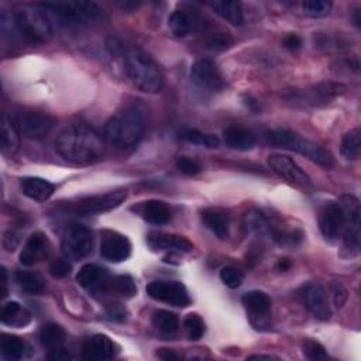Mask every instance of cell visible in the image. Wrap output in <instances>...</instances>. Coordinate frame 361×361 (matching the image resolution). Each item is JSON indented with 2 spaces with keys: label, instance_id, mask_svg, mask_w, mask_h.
I'll use <instances>...</instances> for the list:
<instances>
[{
  "label": "cell",
  "instance_id": "19",
  "mask_svg": "<svg viewBox=\"0 0 361 361\" xmlns=\"http://www.w3.org/2000/svg\"><path fill=\"white\" fill-rule=\"evenodd\" d=\"M303 302L309 312L320 319V320H329L331 316V309L326 296V290L319 283H309L305 286L302 292Z\"/></svg>",
  "mask_w": 361,
  "mask_h": 361
},
{
  "label": "cell",
  "instance_id": "40",
  "mask_svg": "<svg viewBox=\"0 0 361 361\" xmlns=\"http://www.w3.org/2000/svg\"><path fill=\"white\" fill-rule=\"evenodd\" d=\"M331 10V3L326 0H307L303 3V11L309 17H323Z\"/></svg>",
  "mask_w": 361,
  "mask_h": 361
},
{
  "label": "cell",
  "instance_id": "33",
  "mask_svg": "<svg viewBox=\"0 0 361 361\" xmlns=\"http://www.w3.org/2000/svg\"><path fill=\"white\" fill-rule=\"evenodd\" d=\"M361 151V131L360 128L350 130L341 140L340 152L347 161H355Z\"/></svg>",
  "mask_w": 361,
  "mask_h": 361
},
{
  "label": "cell",
  "instance_id": "2",
  "mask_svg": "<svg viewBox=\"0 0 361 361\" xmlns=\"http://www.w3.org/2000/svg\"><path fill=\"white\" fill-rule=\"evenodd\" d=\"M123 66L128 80L144 93H158L164 76L157 62L145 52L131 48L123 54Z\"/></svg>",
  "mask_w": 361,
  "mask_h": 361
},
{
  "label": "cell",
  "instance_id": "3",
  "mask_svg": "<svg viewBox=\"0 0 361 361\" xmlns=\"http://www.w3.org/2000/svg\"><path fill=\"white\" fill-rule=\"evenodd\" d=\"M144 130L145 120L142 113L135 107H128L107 121L104 140L116 148H131L140 142Z\"/></svg>",
  "mask_w": 361,
  "mask_h": 361
},
{
  "label": "cell",
  "instance_id": "26",
  "mask_svg": "<svg viewBox=\"0 0 361 361\" xmlns=\"http://www.w3.org/2000/svg\"><path fill=\"white\" fill-rule=\"evenodd\" d=\"M202 220L203 223L220 238L224 240L228 237V227L230 220L226 212L217 207H209L202 212Z\"/></svg>",
  "mask_w": 361,
  "mask_h": 361
},
{
  "label": "cell",
  "instance_id": "6",
  "mask_svg": "<svg viewBox=\"0 0 361 361\" xmlns=\"http://www.w3.org/2000/svg\"><path fill=\"white\" fill-rule=\"evenodd\" d=\"M265 138L268 144L279 148L292 149L324 168L333 166V158L326 149H323L320 145L314 144L313 141L303 138L289 130H285V128L271 130L267 133Z\"/></svg>",
  "mask_w": 361,
  "mask_h": 361
},
{
  "label": "cell",
  "instance_id": "41",
  "mask_svg": "<svg viewBox=\"0 0 361 361\" xmlns=\"http://www.w3.org/2000/svg\"><path fill=\"white\" fill-rule=\"evenodd\" d=\"M220 279L226 286L235 289V288L241 286V283L244 282V274L241 271H238L237 268L224 267L220 271Z\"/></svg>",
  "mask_w": 361,
  "mask_h": 361
},
{
  "label": "cell",
  "instance_id": "13",
  "mask_svg": "<svg viewBox=\"0 0 361 361\" xmlns=\"http://www.w3.org/2000/svg\"><path fill=\"white\" fill-rule=\"evenodd\" d=\"M127 197L126 189H117L104 195H94L79 200L75 206V212L79 214H96L110 212L118 207Z\"/></svg>",
  "mask_w": 361,
  "mask_h": 361
},
{
  "label": "cell",
  "instance_id": "42",
  "mask_svg": "<svg viewBox=\"0 0 361 361\" xmlns=\"http://www.w3.org/2000/svg\"><path fill=\"white\" fill-rule=\"evenodd\" d=\"M176 168L179 172L188 175V176H193L202 172V165L193 159V158H188V157H180L176 159Z\"/></svg>",
  "mask_w": 361,
  "mask_h": 361
},
{
  "label": "cell",
  "instance_id": "43",
  "mask_svg": "<svg viewBox=\"0 0 361 361\" xmlns=\"http://www.w3.org/2000/svg\"><path fill=\"white\" fill-rule=\"evenodd\" d=\"M233 45V38L230 34L227 32H214L213 35H210V38L207 39V47L210 49H216V51H223L227 49Z\"/></svg>",
  "mask_w": 361,
  "mask_h": 361
},
{
  "label": "cell",
  "instance_id": "9",
  "mask_svg": "<svg viewBox=\"0 0 361 361\" xmlns=\"http://www.w3.org/2000/svg\"><path fill=\"white\" fill-rule=\"evenodd\" d=\"M63 252L73 259H80L89 255L93 250V235L92 231L79 223H72L68 226L62 240Z\"/></svg>",
  "mask_w": 361,
  "mask_h": 361
},
{
  "label": "cell",
  "instance_id": "15",
  "mask_svg": "<svg viewBox=\"0 0 361 361\" xmlns=\"http://www.w3.org/2000/svg\"><path fill=\"white\" fill-rule=\"evenodd\" d=\"M100 240V255L110 262L126 261L131 254L130 240L117 231L103 230Z\"/></svg>",
  "mask_w": 361,
  "mask_h": 361
},
{
  "label": "cell",
  "instance_id": "22",
  "mask_svg": "<svg viewBox=\"0 0 361 361\" xmlns=\"http://www.w3.org/2000/svg\"><path fill=\"white\" fill-rule=\"evenodd\" d=\"M168 27L176 37H185L190 31L203 27L202 18L190 10H175L168 18Z\"/></svg>",
  "mask_w": 361,
  "mask_h": 361
},
{
  "label": "cell",
  "instance_id": "38",
  "mask_svg": "<svg viewBox=\"0 0 361 361\" xmlns=\"http://www.w3.org/2000/svg\"><path fill=\"white\" fill-rule=\"evenodd\" d=\"M182 137L192 144L203 145L206 148H216V147H219V142H220L216 135L204 134L199 130H186L182 133Z\"/></svg>",
  "mask_w": 361,
  "mask_h": 361
},
{
  "label": "cell",
  "instance_id": "51",
  "mask_svg": "<svg viewBox=\"0 0 361 361\" xmlns=\"http://www.w3.org/2000/svg\"><path fill=\"white\" fill-rule=\"evenodd\" d=\"M251 110H254V111H258L259 109H261V106H259V103L255 100V99H252V97H245V102H244Z\"/></svg>",
  "mask_w": 361,
  "mask_h": 361
},
{
  "label": "cell",
  "instance_id": "23",
  "mask_svg": "<svg viewBox=\"0 0 361 361\" xmlns=\"http://www.w3.org/2000/svg\"><path fill=\"white\" fill-rule=\"evenodd\" d=\"M223 140L226 145H228L233 149L238 151H247L251 149L255 144V135L251 130H248L244 126L233 124L223 130Z\"/></svg>",
  "mask_w": 361,
  "mask_h": 361
},
{
  "label": "cell",
  "instance_id": "20",
  "mask_svg": "<svg viewBox=\"0 0 361 361\" xmlns=\"http://www.w3.org/2000/svg\"><path fill=\"white\" fill-rule=\"evenodd\" d=\"M117 354V347L106 334H94L89 337L82 348L85 360H110Z\"/></svg>",
  "mask_w": 361,
  "mask_h": 361
},
{
  "label": "cell",
  "instance_id": "8",
  "mask_svg": "<svg viewBox=\"0 0 361 361\" xmlns=\"http://www.w3.org/2000/svg\"><path fill=\"white\" fill-rule=\"evenodd\" d=\"M268 165L276 175L292 186L302 190H310L313 188L312 179L290 157L283 154H272L268 157Z\"/></svg>",
  "mask_w": 361,
  "mask_h": 361
},
{
  "label": "cell",
  "instance_id": "14",
  "mask_svg": "<svg viewBox=\"0 0 361 361\" xmlns=\"http://www.w3.org/2000/svg\"><path fill=\"white\" fill-rule=\"evenodd\" d=\"M76 282L93 296L110 292V274L96 264H85L76 274Z\"/></svg>",
  "mask_w": 361,
  "mask_h": 361
},
{
  "label": "cell",
  "instance_id": "50",
  "mask_svg": "<svg viewBox=\"0 0 361 361\" xmlns=\"http://www.w3.org/2000/svg\"><path fill=\"white\" fill-rule=\"evenodd\" d=\"M118 6L121 8H124V10H133V8H137L140 6V1H130V0H127V1H120Z\"/></svg>",
  "mask_w": 361,
  "mask_h": 361
},
{
  "label": "cell",
  "instance_id": "29",
  "mask_svg": "<svg viewBox=\"0 0 361 361\" xmlns=\"http://www.w3.org/2000/svg\"><path fill=\"white\" fill-rule=\"evenodd\" d=\"M241 302L244 307L255 316H267L271 312V299L261 290H250L243 295Z\"/></svg>",
  "mask_w": 361,
  "mask_h": 361
},
{
  "label": "cell",
  "instance_id": "11",
  "mask_svg": "<svg viewBox=\"0 0 361 361\" xmlns=\"http://www.w3.org/2000/svg\"><path fill=\"white\" fill-rule=\"evenodd\" d=\"M149 298L178 306L186 307L190 303V296L183 283L178 281H152L145 288Z\"/></svg>",
  "mask_w": 361,
  "mask_h": 361
},
{
  "label": "cell",
  "instance_id": "45",
  "mask_svg": "<svg viewBox=\"0 0 361 361\" xmlns=\"http://www.w3.org/2000/svg\"><path fill=\"white\" fill-rule=\"evenodd\" d=\"M333 299H334V305L337 307H341L345 303V300H347V290L338 282L333 283Z\"/></svg>",
  "mask_w": 361,
  "mask_h": 361
},
{
  "label": "cell",
  "instance_id": "46",
  "mask_svg": "<svg viewBox=\"0 0 361 361\" xmlns=\"http://www.w3.org/2000/svg\"><path fill=\"white\" fill-rule=\"evenodd\" d=\"M283 45H285L288 49H290V51H296V49H299V48L302 47V39H300V37L296 35V34H289V35L285 37Z\"/></svg>",
  "mask_w": 361,
  "mask_h": 361
},
{
  "label": "cell",
  "instance_id": "10",
  "mask_svg": "<svg viewBox=\"0 0 361 361\" xmlns=\"http://www.w3.org/2000/svg\"><path fill=\"white\" fill-rule=\"evenodd\" d=\"M13 124L16 126L20 135L31 140H39L52 130L55 126V118L45 113L24 111L14 117Z\"/></svg>",
  "mask_w": 361,
  "mask_h": 361
},
{
  "label": "cell",
  "instance_id": "44",
  "mask_svg": "<svg viewBox=\"0 0 361 361\" xmlns=\"http://www.w3.org/2000/svg\"><path fill=\"white\" fill-rule=\"evenodd\" d=\"M71 271H72V264L63 258H58L52 261V264L49 265V272L54 278H65L71 274Z\"/></svg>",
  "mask_w": 361,
  "mask_h": 361
},
{
  "label": "cell",
  "instance_id": "49",
  "mask_svg": "<svg viewBox=\"0 0 361 361\" xmlns=\"http://www.w3.org/2000/svg\"><path fill=\"white\" fill-rule=\"evenodd\" d=\"M159 358H164V360H175L178 358V355L172 351H169L168 348H161V351L157 354Z\"/></svg>",
  "mask_w": 361,
  "mask_h": 361
},
{
  "label": "cell",
  "instance_id": "12",
  "mask_svg": "<svg viewBox=\"0 0 361 361\" xmlns=\"http://www.w3.org/2000/svg\"><path fill=\"white\" fill-rule=\"evenodd\" d=\"M190 79L197 87L209 92H219L226 85V80L217 65L207 58L199 59L192 65Z\"/></svg>",
  "mask_w": 361,
  "mask_h": 361
},
{
  "label": "cell",
  "instance_id": "35",
  "mask_svg": "<svg viewBox=\"0 0 361 361\" xmlns=\"http://www.w3.org/2000/svg\"><path fill=\"white\" fill-rule=\"evenodd\" d=\"M16 281L20 288L28 293H39L45 286L42 276L32 271H17Z\"/></svg>",
  "mask_w": 361,
  "mask_h": 361
},
{
  "label": "cell",
  "instance_id": "48",
  "mask_svg": "<svg viewBox=\"0 0 361 361\" xmlns=\"http://www.w3.org/2000/svg\"><path fill=\"white\" fill-rule=\"evenodd\" d=\"M292 267V261L289 258H279L276 262L278 271H288Z\"/></svg>",
  "mask_w": 361,
  "mask_h": 361
},
{
  "label": "cell",
  "instance_id": "21",
  "mask_svg": "<svg viewBox=\"0 0 361 361\" xmlns=\"http://www.w3.org/2000/svg\"><path fill=\"white\" fill-rule=\"evenodd\" d=\"M134 210L145 221H148L151 224H157V226L166 224L172 219V212H171L169 206L165 202L157 200V199L141 202L140 204H137L134 207Z\"/></svg>",
  "mask_w": 361,
  "mask_h": 361
},
{
  "label": "cell",
  "instance_id": "18",
  "mask_svg": "<svg viewBox=\"0 0 361 361\" xmlns=\"http://www.w3.org/2000/svg\"><path fill=\"white\" fill-rule=\"evenodd\" d=\"M347 87L341 83H334V82H322L312 89H307L305 92H298L296 96L306 104L312 106H319V104H326L336 99L337 96H341Z\"/></svg>",
  "mask_w": 361,
  "mask_h": 361
},
{
  "label": "cell",
  "instance_id": "36",
  "mask_svg": "<svg viewBox=\"0 0 361 361\" xmlns=\"http://www.w3.org/2000/svg\"><path fill=\"white\" fill-rule=\"evenodd\" d=\"M110 293L118 295L121 298H133L137 293V286L130 275L111 276Z\"/></svg>",
  "mask_w": 361,
  "mask_h": 361
},
{
  "label": "cell",
  "instance_id": "25",
  "mask_svg": "<svg viewBox=\"0 0 361 361\" xmlns=\"http://www.w3.org/2000/svg\"><path fill=\"white\" fill-rule=\"evenodd\" d=\"M21 190L27 197L35 202H45L55 192V185L44 178L28 176L21 179Z\"/></svg>",
  "mask_w": 361,
  "mask_h": 361
},
{
  "label": "cell",
  "instance_id": "7",
  "mask_svg": "<svg viewBox=\"0 0 361 361\" xmlns=\"http://www.w3.org/2000/svg\"><path fill=\"white\" fill-rule=\"evenodd\" d=\"M338 204L344 217V245L350 252L357 254L360 248V202L353 195H343Z\"/></svg>",
  "mask_w": 361,
  "mask_h": 361
},
{
  "label": "cell",
  "instance_id": "37",
  "mask_svg": "<svg viewBox=\"0 0 361 361\" xmlns=\"http://www.w3.org/2000/svg\"><path fill=\"white\" fill-rule=\"evenodd\" d=\"M183 327L190 340H199L206 331L203 319L197 313H189L183 320Z\"/></svg>",
  "mask_w": 361,
  "mask_h": 361
},
{
  "label": "cell",
  "instance_id": "34",
  "mask_svg": "<svg viewBox=\"0 0 361 361\" xmlns=\"http://www.w3.org/2000/svg\"><path fill=\"white\" fill-rule=\"evenodd\" d=\"M151 322H152V326L162 333L171 334V333L178 331V329H179L178 316L169 310H162V309L155 310L152 313Z\"/></svg>",
  "mask_w": 361,
  "mask_h": 361
},
{
  "label": "cell",
  "instance_id": "32",
  "mask_svg": "<svg viewBox=\"0 0 361 361\" xmlns=\"http://www.w3.org/2000/svg\"><path fill=\"white\" fill-rule=\"evenodd\" d=\"M20 133L10 118L1 117V151L6 155H14L18 151Z\"/></svg>",
  "mask_w": 361,
  "mask_h": 361
},
{
  "label": "cell",
  "instance_id": "28",
  "mask_svg": "<svg viewBox=\"0 0 361 361\" xmlns=\"http://www.w3.org/2000/svg\"><path fill=\"white\" fill-rule=\"evenodd\" d=\"M0 350L4 358L7 360H23L30 357V345L20 337L11 334H3L0 341Z\"/></svg>",
  "mask_w": 361,
  "mask_h": 361
},
{
  "label": "cell",
  "instance_id": "31",
  "mask_svg": "<svg viewBox=\"0 0 361 361\" xmlns=\"http://www.w3.org/2000/svg\"><path fill=\"white\" fill-rule=\"evenodd\" d=\"M210 7L221 18L233 25H241L244 21L243 7L240 1H212Z\"/></svg>",
  "mask_w": 361,
  "mask_h": 361
},
{
  "label": "cell",
  "instance_id": "17",
  "mask_svg": "<svg viewBox=\"0 0 361 361\" xmlns=\"http://www.w3.org/2000/svg\"><path fill=\"white\" fill-rule=\"evenodd\" d=\"M343 226H344V217L338 203H329L320 210L319 227L323 237L327 241L330 243L336 241L338 235L343 233Z\"/></svg>",
  "mask_w": 361,
  "mask_h": 361
},
{
  "label": "cell",
  "instance_id": "16",
  "mask_svg": "<svg viewBox=\"0 0 361 361\" xmlns=\"http://www.w3.org/2000/svg\"><path fill=\"white\" fill-rule=\"evenodd\" d=\"M49 250L51 244L47 234H44L42 231H35L27 238L20 252V264L24 267H32L45 259L49 254Z\"/></svg>",
  "mask_w": 361,
  "mask_h": 361
},
{
  "label": "cell",
  "instance_id": "47",
  "mask_svg": "<svg viewBox=\"0 0 361 361\" xmlns=\"http://www.w3.org/2000/svg\"><path fill=\"white\" fill-rule=\"evenodd\" d=\"M52 351H54V354L49 355L51 360H68V358H71L69 353H66L62 347H61V348H55V350H52Z\"/></svg>",
  "mask_w": 361,
  "mask_h": 361
},
{
  "label": "cell",
  "instance_id": "5",
  "mask_svg": "<svg viewBox=\"0 0 361 361\" xmlns=\"http://www.w3.org/2000/svg\"><path fill=\"white\" fill-rule=\"evenodd\" d=\"M38 6L62 27H78L103 17V10L93 1H47Z\"/></svg>",
  "mask_w": 361,
  "mask_h": 361
},
{
  "label": "cell",
  "instance_id": "4",
  "mask_svg": "<svg viewBox=\"0 0 361 361\" xmlns=\"http://www.w3.org/2000/svg\"><path fill=\"white\" fill-rule=\"evenodd\" d=\"M11 21L20 37L30 45H44L52 39L51 20L38 4L17 7Z\"/></svg>",
  "mask_w": 361,
  "mask_h": 361
},
{
  "label": "cell",
  "instance_id": "1",
  "mask_svg": "<svg viewBox=\"0 0 361 361\" xmlns=\"http://www.w3.org/2000/svg\"><path fill=\"white\" fill-rule=\"evenodd\" d=\"M55 149L66 161L86 165L103 157L104 140L94 128L86 124H72L58 134Z\"/></svg>",
  "mask_w": 361,
  "mask_h": 361
},
{
  "label": "cell",
  "instance_id": "30",
  "mask_svg": "<svg viewBox=\"0 0 361 361\" xmlns=\"http://www.w3.org/2000/svg\"><path fill=\"white\" fill-rule=\"evenodd\" d=\"M38 338L44 347H47L49 350H55V348L62 347V344L65 343V338H66V333H65L63 327H61L59 324L47 323L39 329Z\"/></svg>",
  "mask_w": 361,
  "mask_h": 361
},
{
  "label": "cell",
  "instance_id": "24",
  "mask_svg": "<svg viewBox=\"0 0 361 361\" xmlns=\"http://www.w3.org/2000/svg\"><path fill=\"white\" fill-rule=\"evenodd\" d=\"M147 241L149 247H152L154 250H172L179 252H189L193 248L192 243L188 238L176 234L151 233L148 234Z\"/></svg>",
  "mask_w": 361,
  "mask_h": 361
},
{
  "label": "cell",
  "instance_id": "27",
  "mask_svg": "<svg viewBox=\"0 0 361 361\" xmlns=\"http://www.w3.org/2000/svg\"><path fill=\"white\" fill-rule=\"evenodd\" d=\"M32 316L30 313L28 309H25L23 305H20L18 302H7L6 305H3L1 309V322L7 326L11 327H24L31 322Z\"/></svg>",
  "mask_w": 361,
  "mask_h": 361
},
{
  "label": "cell",
  "instance_id": "39",
  "mask_svg": "<svg viewBox=\"0 0 361 361\" xmlns=\"http://www.w3.org/2000/svg\"><path fill=\"white\" fill-rule=\"evenodd\" d=\"M302 351L305 354L306 358L313 360V361H319V360H327V353L324 351V347L313 340V338H306L302 343Z\"/></svg>",
  "mask_w": 361,
  "mask_h": 361
}]
</instances>
